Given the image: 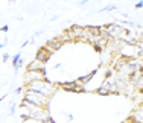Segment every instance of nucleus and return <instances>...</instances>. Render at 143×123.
<instances>
[{
	"label": "nucleus",
	"instance_id": "1",
	"mask_svg": "<svg viewBox=\"0 0 143 123\" xmlns=\"http://www.w3.org/2000/svg\"><path fill=\"white\" fill-rule=\"evenodd\" d=\"M27 91H34V93H38L44 97H50L53 93H55V85L47 82L46 79L44 81H35V82H31L27 84Z\"/></svg>",
	"mask_w": 143,
	"mask_h": 123
},
{
	"label": "nucleus",
	"instance_id": "2",
	"mask_svg": "<svg viewBox=\"0 0 143 123\" xmlns=\"http://www.w3.org/2000/svg\"><path fill=\"white\" fill-rule=\"evenodd\" d=\"M49 103V99L34 93V91H26L24 94V105H32V106H40V108H46Z\"/></svg>",
	"mask_w": 143,
	"mask_h": 123
},
{
	"label": "nucleus",
	"instance_id": "3",
	"mask_svg": "<svg viewBox=\"0 0 143 123\" xmlns=\"http://www.w3.org/2000/svg\"><path fill=\"white\" fill-rule=\"evenodd\" d=\"M104 31V35H107V38H113L116 41H120L122 38L126 37V29H123L122 26H117V24H107L105 27H102Z\"/></svg>",
	"mask_w": 143,
	"mask_h": 123
},
{
	"label": "nucleus",
	"instance_id": "4",
	"mask_svg": "<svg viewBox=\"0 0 143 123\" xmlns=\"http://www.w3.org/2000/svg\"><path fill=\"white\" fill-rule=\"evenodd\" d=\"M46 75H44V68L43 70H27L26 71V82H35V81H44Z\"/></svg>",
	"mask_w": 143,
	"mask_h": 123
},
{
	"label": "nucleus",
	"instance_id": "5",
	"mask_svg": "<svg viewBox=\"0 0 143 123\" xmlns=\"http://www.w3.org/2000/svg\"><path fill=\"white\" fill-rule=\"evenodd\" d=\"M116 90H117V88H116L114 81L107 79V81L104 82V85H101V88L97 90V94H110V93H114Z\"/></svg>",
	"mask_w": 143,
	"mask_h": 123
},
{
	"label": "nucleus",
	"instance_id": "6",
	"mask_svg": "<svg viewBox=\"0 0 143 123\" xmlns=\"http://www.w3.org/2000/svg\"><path fill=\"white\" fill-rule=\"evenodd\" d=\"M49 58H50V52H49L46 47H41L38 52H37V56H35V61L38 62H41V64H44L46 61H47Z\"/></svg>",
	"mask_w": 143,
	"mask_h": 123
},
{
	"label": "nucleus",
	"instance_id": "7",
	"mask_svg": "<svg viewBox=\"0 0 143 123\" xmlns=\"http://www.w3.org/2000/svg\"><path fill=\"white\" fill-rule=\"evenodd\" d=\"M61 87L66 90V91H82V90H81V85H79L76 81H72V82H64V84H61Z\"/></svg>",
	"mask_w": 143,
	"mask_h": 123
},
{
	"label": "nucleus",
	"instance_id": "8",
	"mask_svg": "<svg viewBox=\"0 0 143 123\" xmlns=\"http://www.w3.org/2000/svg\"><path fill=\"white\" fill-rule=\"evenodd\" d=\"M61 44H62V41H61V40H58V38H55V40H50V41H47V44L44 46V47H46L49 52L52 53V52L58 50V49L61 47Z\"/></svg>",
	"mask_w": 143,
	"mask_h": 123
},
{
	"label": "nucleus",
	"instance_id": "9",
	"mask_svg": "<svg viewBox=\"0 0 143 123\" xmlns=\"http://www.w3.org/2000/svg\"><path fill=\"white\" fill-rule=\"evenodd\" d=\"M96 73H97V70H93V71H91L90 75H85V76H82V78H81V79H78L76 82H78L79 85H82V84H85V82H88V81L91 79V76H95Z\"/></svg>",
	"mask_w": 143,
	"mask_h": 123
},
{
	"label": "nucleus",
	"instance_id": "10",
	"mask_svg": "<svg viewBox=\"0 0 143 123\" xmlns=\"http://www.w3.org/2000/svg\"><path fill=\"white\" fill-rule=\"evenodd\" d=\"M43 68H44V67H43V64H41V62L34 61V62L29 66V68H27V70H43Z\"/></svg>",
	"mask_w": 143,
	"mask_h": 123
},
{
	"label": "nucleus",
	"instance_id": "11",
	"mask_svg": "<svg viewBox=\"0 0 143 123\" xmlns=\"http://www.w3.org/2000/svg\"><path fill=\"white\" fill-rule=\"evenodd\" d=\"M22 59V55L20 53H17V55L12 58V64H14V67H15V70H17V64H18V61Z\"/></svg>",
	"mask_w": 143,
	"mask_h": 123
},
{
	"label": "nucleus",
	"instance_id": "12",
	"mask_svg": "<svg viewBox=\"0 0 143 123\" xmlns=\"http://www.w3.org/2000/svg\"><path fill=\"white\" fill-rule=\"evenodd\" d=\"M0 31H2V32H8V26H6V24H5V26H3V27H2V29H0Z\"/></svg>",
	"mask_w": 143,
	"mask_h": 123
},
{
	"label": "nucleus",
	"instance_id": "13",
	"mask_svg": "<svg viewBox=\"0 0 143 123\" xmlns=\"http://www.w3.org/2000/svg\"><path fill=\"white\" fill-rule=\"evenodd\" d=\"M37 123H43V122H37Z\"/></svg>",
	"mask_w": 143,
	"mask_h": 123
}]
</instances>
